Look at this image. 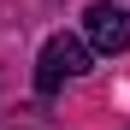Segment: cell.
<instances>
[{
  "instance_id": "6da1fadb",
  "label": "cell",
  "mask_w": 130,
  "mask_h": 130,
  "mask_svg": "<svg viewBox=\"0 0 130 130\" xmlns=\"http://www.w3.org/2000/svg\"><path fill=\"white\" fill-rule=\"evenodd\" d=\"M89 71V41H77V36H53L47 47H41V59H36V89L41 95H59L71 77H83Z\"/></svg>"
},
{
  "instance_id": "7a4b0ae2",
  "label": "cell",
  "mask_w": 130,
  "mask_h": 130,
  "mask_svg": "<svg viewBox=\"0 0 130 130\" xmlns=\"http://www.w3.org/2000/svg\"><path fill=\"white\" fill-rule=\"evenodd\" d=\"M83 36H89L95 53H124V47H130V6L95 0V6L83 12Z\"/></svg>"
}]
</instances>
